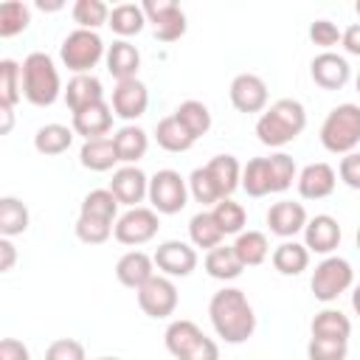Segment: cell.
<instances>
[{"label":"cell","instance_id":"6da1fadb","mask_svg":"<svg viewBox=\"0 0 360 360\" xmlns=\"http://www.w3.org/2000/svg\"><path fill=\"white\" fill-rule=\"evenodd\" d=\"M208 315L214 323V332L225 343H245L256 332V312L248 301V295L239 287H222L211 295Z\"/></svg>","mask_w":360,"mask_h":360},{"label":"cell","instance_id":"7a4b0ae2","mask_svg":"<svg viewBox=\"0 0 360 360\" xmlns=\"http://www.w3.org/2000/svg\"><path fill=\"white\" fill-rule=\"evenodd\" d=\"M307 127V110L298 98H278L276 104H270L259 121H256V135L264 146H287L290 141H295Z\"/></svg>","mask_w":360,"mask_h":360},{"label":"cell","instance_id":"3957f363","mask_svg":"<svg viewBox=\"0 0 360 360\" xmlns=\"http://www.w3.org/2000/svg\"><path fill=\"white\" fill-rule=\"evenodd\" d=\"M62 93L59 70L53 59L42 51H34L22 59V96L34 107H51Z\"/></svg>","mask_w":360,"mask_h":360},{"label":"cell","instance_id":"277c9868","mask_svg":"<svg viewBox=\"0 0 360 360\" xmlns=\"http://www.w3.org/2000/svg\"><path fill=\"white\" fill-rule=\"evenodd\" d=\"M321 143L332 155H349L360 143V107L346 101L329 110L321 124Z\"/></svg>","mask_w":360,"mask_h":360},{"label":"cell","instance_id":"5b68a950","mask_svg":"<svg viewBox=\"0 0 360 360\" xmlns=\"http://www.w3.org/2000/svg\"><path fill=\"white\" fill-rule=\"evenodd\" d=\"M59 56L65 62L68 70L79 73H90V68L98 65L101 56H107V48L98 37V31H87V28H73L59 48Z\"/></svg>","mask_w":360,"mask_h":360},{"label":"cell","instance_id":"8992f818","mask_svg":"<svg viewBox=\"0 0 360 360\" xmlns=\"http://www.w3.org/2000/svg\"><path fill=\"white\" fill-rule=\"evenodd\" d=\"M354 284V270L343 256H326L315 270H312V295L323 304L335 301L340 292H346Z\"/></svg>","mask_w":360,"mask_h":360},{"label":"cell","instance_id":"52a82bcc","mask_svg":"<svg viewBox=\"0 0 360 360\" xmlns=\"http://www.w3.org/2000/svg\"><path fill=\"white\" fill-rule=\"evenodd\" d=\"M149 202L158 214H180L188 202V180L174 169H160L149 177Z\"/></svg>","mask_w":360,"mask_h":360},{"label":"cell","instance_id":"ba28073f","mask_svg":"<svg viewBox=\"0 0 360 360\" xmlns=\"http://www.w3.org/2000/svg\"><path fill=\"white\" fill-rule=\"evenodd\" d=\"M158 228H160L158 211L138 205V208H127V211L115 219L112 236H115L121 245H143V242L155 239Z\"/></svg>","mask_w":360,"mask_h":360},{"label":"cell","instance_id":"9c48e42d","mask_svg":"<svg viewBox=\"0 0 360 360\" xmlns=\"http://www.w3.org/2000/svg\"><path fill=\"white\" fill-rule=\"evenodd\" d=\"M143 14L155 25V37L160 42H174L186 34V11L174 0H143Z\"/></svg>","mask_w":360,"mask_h":360},{"label":"cell","instance_id":"30bf717a","mask_svg":"<svg viewBox=\"0 0 360 360\" xmlns=\"http://www.w3.org/2000/svg\"><path fill=\"white\" fill-rule=\"evenodd\" d=\"M138 307L149 318H169L177 309V287L169 276H152L141 290H135Z\"/></svg>","mask_w":360,"mask_h":360},{"label":"cell","instance_id":"8fae6325","mask_svg":"<svg viewBox=\"0 0 360 360\" xmlns=\"http://www.w3.org/2000/svg\"><path fill=\"white\" fill-rule=\"evenodd\" d=\"M110 107L124 121L141 118L146 112V107H149V90H146V84L141 79H124V82H118L115 90H112Z\"/></svg>","mask_w":360,"mask_h":360},{"label":"cell","instance_id":"7c38bea8","mask_svg":"<svg viewBox=\"0 0 360 360\" xmlns=\"http://www.w3.org/2000/svg\"><path fill=\"white\" fill-rule=\"evenodd\" d=\"M152 259H155L158 270H163L166 276H180V278L191 276V270L197 267V250L188 242H180V239L160 242Z\"/></svg>","mask_w":360,"mask_h":360},{"label":"cell","instance_id":"4fadbf2b","mask_svg":"<svg viewBox=\"0 0 360 360\" xmlns=\"http://www.w3.org/2000/svg\"><path fill=\"white\" fill-rule=\"evenodd\" d=\"M231 104L239 112H262L267 107V84L256 73H239L231 82Z\"/></svg>","mask_w":360,"mask_h":360},{"label":"cell","instance_id":"5bb4252c","mask_svg":"<svg viewBox=\"0 0 360 360\" xmlns=\"http://www.w3.org/2000/svg\"><path fill=\"white\" fill-rule=\"evenodd\" d=\"M309 73H312V82L323 90H340L349 76H352V68L346 62V56L335 53V51H321L312 62H309Z\"/></svg>","mask_w":360,"mask_h":360},{"label":"cell","instance_id":"9a60e30c","mask_svg":"<svg viewBox=\"0 0 360 360\" xmlns=\"http://www.w3.org/2000/svg\"><path fill=\"white\" fill-rule=\"evenodd\" d=\"M110 191L115 194V200H118L121 205L138 208V202H141L143 197H149V177H146L138 166H121V169L112 172Z\"/></svg>","mask_w":360,"mask_h":360},{"label":"cell","instance_id":"2e32d148","mask_svg":"<svg viewBox=\"0 0 360 360\" xmlns=\"http://www.w3.org/2000/svg\"><path fill=\"white\" fill-rule=\"evenodd\" d=\"M307 208L301 202H292V200H278L270 205L267 211V225H270V233L281 236V239H292L295 233H301L307 228Z\"/></svg>","mask_w":360,"mask_h":360},{"label":"cell","instance_id":"e0dca14e","mask_svg":"<svg viewBox=\"0 0 360 360\" xmlns=\"http://www.w3.org/2000/svg\"><path fill=\"white\" fill-rule=\"evenodd\" d=\"M304 245H307L309 253H323V256H329V253L340 245V225H338V219L329 217V214H315L312 219H307Z\"/></svg>","mask_w":360,"mask_h":360},{"label":"cell","instance_id":"ac0fdd59","mask_svg":"<svg viewBox=\"0 0 360 360\" xmlns=\"http://www.w3.org/2000/svg\"><path fill=\"white\" fill-rule=\"evenodd\" d=\"M298 194L304 200H323L335 191V183H338V174L329 163L318 160V163H309L298 172Z\"/></svg>","mask_w":360,"mask_h":360},{"label":"cell","instance_id":"d6986e66","mask_svg":"<svg viewBox=\"0 0 360 360\" xmlns=\"http://www.w3.org/2000/svg\"><path fill=\"white\" fill-rule=\"evenodd\" d=\"M112 107L107 101H98V104H90L79 112H73V132L82 135L84 141H96V138H104L110 129H112Z\"/></svg>","mask_w":360,"mask_h":360},{"label":"cell","instance_id":"ffe728a7","mask_svg":"<svg viewBox=\"0 0 360 360\" xmlns=\"http://www.w3.org/2000/svg\"><path fill=\"white\" fill-rule=\"evenodd\" d=\"M152 276H155V259L143 250H127L115 262V278L129 290H141Z\"/></svg>","mask_w":360,"mask_h":360},{"label":"cell","instance_id":"44dd1931","mask_svg":"<svg viewBox=\"0 0 360 360\" xmlns=\"http://www.w3.org/2000/svg\"><path fill=\"white\" fill-rule=\"evenodd\" d=\"M104 101V87H101V79L93 76V73H79L68 82L65 87V104L70 107V112H79L90 104H98Z\"/></svg>","mask_w":360,"mask_h":360},{"label":"cell","instance_id":"7402d4cb","mask_svg":"<svg viewBox=\"0 0 360 360\" xmlns=\"http://www.w3.org/2000/svg\"><path fill=\"white\" fill-rule=\"evenodd\" d=\"M107 70L110 76H115L118 82L124 79H138V68H141V53L129 39H115L107 48Z\"/></svg>","mask_w":360,"mask_h":360},{"label":"cell","instance_id":"603a6c76","mask_svg":"<svg viewBox=\"0 0 360 360\" xmlns=\"http://www.w3.org/2000/svg\"><path fill=\"white\" fill-rule=\"evenodd\" d=\"M205 169H208V174H211V180H214V186H217L222 200L231 197L242 186V166H239V160L233 155H214L205 163Z\"/></svg>","mask_w":360,"mask_h":360},{"label":"cell","instance_id":"cb8c5ba5","mask_svg":"<svg viewBox=\"0 0 360 360\" xmlns=\"http://www.w3.org/2000/svg\"><path fill=\"white\" fill-rule=\"evenodd\" d=\"M112 143H115V152H118V160L127 163V166H135L146 149H149V135L146 129H141L138 124H127L121 127L115 135H112Z\"/></svg>","mask_w":360,"mask_h":360},{"label":"cell","instance_id":"d4e9b609","mask_svg":"<svg viewBox=\"0 0 360 360\" xmlns=\"http://www.w3.org/2000/svg\"><path fill=\"white\" fill-rule=\"evenodd\" d=\"M242 270H245V264L239 262L233 245H217L205 256V273L217 281H233L242 276Z\"/></svg>","mask_w":360,"mask_h":360},{"label":"cell","instance_id":"484cf974","mask_svg":"<svg viewBox=\"0 0 360 360\" xmlns=\"http://www.w3.org/2000/svg\"><path fill=\"white\" fill-rule=\"evenodd\" d=\"M155 141H158V146L166 149V152H188L197 138H194V135L177 121V115L172 112V115H166V118L158 121V127H155Z\"/></svg>","mask_w":360,"mask_h":360},{"label":"cell","instance_id":"4316f807","mask_svg":"<svg viewBox=\"0 0 360 360\" xmlns=\"http://www.w3.org/2000/svg\"><path fill=\"white\" fill-rule=\"evenodd\" d=\"M273 267L281 273V276H298V273H304L307 270V264H309V250H307V245H301V242H295V239H284L276 250H273Z\"/></svg>","mask_w":360,"mask_h":360},{"label":"cell","instance_id":"83f0119b","mask_svg":"<svg viewBox=\"0 0 360 360\" xmlns=\"http://www.w3.org/2000/svg\"><path fill=\"white\" fill-rule=\"evenodd\" d=\"M200 338H202V329H200L194 321H188V318H177V321H172V323L166 326V335H163L166 349H169V354H172L174 360H180V357H183Z\"/></svg>","mask_w":360,"mask_h":360},{"label":"cell","instance_id":"f1b7e54d","mask_svg":"<svg viewBox=\"0 0 360 360\" xmlns=\"http://www.w3.org/2000/svg\"><path fill=\"white\" fill-rule=\"evenodd\" d=\"M79 160H82V166L90 169V172H107V169H112L115 163H121L112 138L84 141V146H82V152H79Z\"/></svg>","mask_w":360,"mask_h":360},{"label":"cell","instance_id":"f546056e","mask_svg":"<svg viewBox=\"0 0 360 360\" xmlns=\"http://www.w3.org/2000/svg\"><path fill=\"white\" fill-rule=\"evenodd\" d=\"M143 22H146V14H143V6H135V3H118L110 8V20L107 25L124 39V37H135L143 31Z\"/></svg>","mask_w":360,"mask_h":360},{"label":"cell","instance_id":"4dcf8cb0","mask_svg":"<svg viewBox=\"0 0 360 360\" xmlns=\"http://www.w3.org/2000/svg\"><path fill=\"white\" fill-rule=\"evenodd\" d=\"M73 143V127L65 124H45L34 135V149L39 155H62Z\"/></svg>","mask_w":360,"mask_h":360},{"label":"cell","instance_id":"1f68e13d","mask_svg":"<svg viewBox=\"0 0 360 360\" xmlns=\"http://www.w3.org/2000/svg\"><path fill=\"white\" fill-rule=\"evenodd\" d=\"M28 222H31V214H28V208H25L22 200H17V197H0V233L6 239L25 233L28 231Z\"/></svg>","mask_w":360,"mask_h":360},{"label":"cell","instance_id":"d6a6232c","mask_svg":"<svg viewBox=\"0 0 360 360\" xmlns=\"http://www.w3.org/2000/svg\"><path fill=\"white\" fill-rule=\"evenodd\" d=\"M312 338H335V340H349L352 335V321L340 309H321L315 312L312 323Z\"/></svg>","mask_w":360,"mask_h":360},{"label":"cell","instance_id":"836d02e7","mask_svg":"<svg viewBox=\"0 0 360 360\" xmlns=\"http://www.w3.org/2000/svg\"><path fill=\"white\" fill-rule=\"evenodd\" d=\"M188 236H191V245L194 248H202V250H214L225 239V233L219 231V225H217V219H214L211 211H200V214L191 217Z\"/></svg>","mask_w":360,"mask_h":360},{"label":"cell","instance_id":"e575fe53","mask_svg":"<svg viewBox=\"0 0 360 360\" xmlns=\"http://www.w3.org/2000/svg\"><path fill=\"white\" fill-rule=\"evenodd\" d=\"M233 250H236V256H239V262L245 267H256V264H262L267 259L270 242H267V236L262 231H242L236 236V242H233Z\"/></svg>","mask_w":360,"mask_h":360},{"label":"cell","instance_id":"d590c367","mask_svg":"<svg viewBox=\"0 0 360 360\" xmlns=\"http://www.w3.org/2000/svg\"><path fill=\"white\" fill-rule=\"evenodd\" d=\"M242 188L250 197H264L273 194V183H270V163L267 158H253L242 166Z\"/></svg>","mask_w":360,"mask_h":360},{"label":"cell","instance_id":"8d00e7d4","mask_svg":"<svg viewBox=\"0 0 360 360\" xmlns=\"http://www.w3.org/2000/svg\"><path fill=\"white\" fill-rule=\"evenodd\" d=\"M118 200L110 188H93L90 194H84L82 200V208L79 214L84 217H98V219H107V222H115L118 219Z\"/></svg>","mask_w":360,"mask_h":360},{"label":"cell","instance_id":"74e56055","mask_svg":"<svg viewBox=\"0 0 360 360\" xmlns=\"http://www.w3.org/2000/svg\"><path fill=\"white\" fill-rule=\"evenodd\" d=\"M174 115H177V121H180L194 138H200V135H205V132L211 129V110H208L202 101H197V98H188V101L177 104Z\"/></svg>","mask_w":360,"mask_h":360},{"label":"cell","instance_id":"f35d334b","mask_svg":"<svg viewBox=\"0 0 360 360\" xmlns=\"http://www.w3.org/2000/svg\"><path fill=\"white\" fill-rule=\"evenodd\" d=\"M22 98V65L14 59H0V104L14 107Z\"/></svg>","mask_w":360,"mask_h":360},{"label":"cell","instance_id":"ab89813d","mask_svg":"<svg viewBox=\"0 0 360 360\" xmlns=\"http://www.w3.org/2000/svg\"><path fill=\"white\" fill-rule=\"evenodd\" d=\"M211 214H214V219H217V225H219V231L225 233V236H231V233H242L245 231V222H248V211L239 205V202H233L231 197H225V200H219L214 208H211Z\"/></svg>","mask_w":360,"mask_h":360},{"label":"cell","instance_id":"60d3db41","mask_svg":"<svg viewBox=\"0 0 360 360\" xmlns=\"http://www.w3.org/2000/svg\"><path fill=\"white\" fill-rule=\"evenodd\" d=\"M31 22V8L20 0H8L0 6V37H14L20 31H25Z\"/></svg>","mask_w":360,"mask_h":360},{"label":"cell","instance_id":"b9f144b4","mask_svg":"<svg viewBox=\"0 0 360 360\" xmlns=\"http://www.w3.org/2000/svg\"><path fill=\"white\" fill-rule=\"evenodd\" d=\"M73 20L79 22V28L96 31L98 25H104L110 20V8L101 0H76L73 3Z\"/></svg>","mask_w":360,"mask_h":360},{"label":"cell","instance_id":"7bdbcfd3","mask_svg":"<svg viewBox=\"0 0 360 360\" xmlns=\"http://www.w3.org/2000/svg\"><path fill=\"white\" fill-rule=\"evenodd\" d=\"M270 163V183H273V194H281L292 186V180H298L295 174V160L287 152H276L267 158Z\"/></svg>","mask_w":360,"mask_h":360},{"label":"cell","instance_id":"ee69618b","mask_svg":"<svg viewBox=\"0 0 360 360\" xmlns=\"http://www.w3.org/2000/svg\"><path fill=\"white\" fill-rule=\"evenodd\" d=\"M73 231H76V236H79L84 245H101V242H107L110 233L115 231V222H107V219H98V217H84V214H79Z\"/></svg>","mask_w":360,"mask_h":360},{"label":"cell","instance_id":"f6af8a7d","mask_svg":"<svg viewBox=\"0 0 360 360\" xmlns=\"http://www.w3.org/2000/svg\"><path fill=\"white\" fill-rule=\"evenodd\" d=\"M188 194H191L197 202H202V205H208V202H214V205H217V202L222 200L205 166H197V169L188 174Z\"/></svg>","mask_w":360,"mask_h":360},{"label":"cell","instance_id":"bcb514c9","mask_svg":"<svg viewBox=\"0 0 360 360\" xmlns=\"http://www.w3.org/2000/svg\"><path fill=\"white\" fill-rule=\"evenodd\" d=\"M346 354H349V340L309 338V346H307L309 360H346Z\"/></svg>","mask_w":360,"mask_h":360},{"label":"cell","instance_id":"7dc6e473","mask_svg":"<svg viewBox=\"0 0 360 360\" xmlns=\"http://www.w3.org/2000/svg\"><path fill=\"white\" fill-rule=\"evenodd\" d=\"M45 360H87L84 346L73 338H59L45 349Z\"/></svg>","mask_w":360,"mask_h":360},{"label":"cell","instance_id":"c3c4849f","mask_svg":"<svg viewBox=\"0 0 360 360\" xmlns=\"http://www.w3.org/2000/svg\"><path fill=\"white\" fill-rule=\"evenodd\" d=\"M340 37H343V31H340L332 20H315V22L309 25V39H312L315 45L326 48V51H329L332 45H338Z\"/></svg>","mask_w":360,"mask_h":360},{"label":"cell","instance_id":"681fc988","mask_svg":"<svg viewBox=\"0 0 360 360\" xmlns=\"http://www.w3.org/2000/svg\"><path fill=\"white\" fill-rule=\"evenodd\" d=\"M338 174L349 188H360V152H349L338 163Z\"/></svg>","mask_w":360,"mask_h":360},{"label":"cell","instance_id":"f907efd6","mask_svg":"<svg viewBox=\"0 0 360 360\" xmlns=\"http://www.w3.org/2000/svg\"><path fill=\"white\" fill-rule=\"evenodd\" d=\"M180 360H219V346H217V340L202 335Z\"/></svg>","mask_w":360,"mask_h":360},{"label":"cell","instance_id":"816d5d0a","mask_svg":"<svg viewBox=\"0 0 360 360\" xmlns=\"http://www.w3.org/2000/svg\"><path fill=\"white\" fill-rule=\"evenodd\" d=\"M0 360H31V352L22 340L17 338H3L0 340Z\"/></svg>","mask_w":360,"mask_h":360},{"label":"cell","instance_id":"f5cc1de1","mask_svg":"<svg viewBox=\"0 0 360 360\" xmlns=\"http://www.w3.org/2000/svg\"><path fill=\"white\" fill-rule=\"evenodd\" d=\"M340 45L346 48V53H352V56H360V22H352V25L343 31V37H340Z\"/></svg>","mask_w":360,"mask_h":360},{"label":"cell","instance_id":"db71d44e","mask_svg":"<svg viewBox=\"0 0 360 360\" xmlns=\"http://www.w3.org/2000/svg\"><path fill=\"white\" fill-rule=\"evenodd\" d=\"M0 256H3V259H0V270H3V273H8V270L14 267V259H17V250H14V245H11V239H6V236L0 239Z\"/></svg>","mask_w":360,"mask_h":360},{"label":"cell","instance_id":"11a10c76","mask_svg":"<svg viewBox=\"0 0 360 360\" xmlns=\"http://www.w3.org/2000/svg\"><path fill=\"white\" fill-rule=\"evenodd\" d=\"M0 115H3V127H0V132L8 135V132H11V124H14V107H3V104H0Z\"/></svg>","mask_w":360,"mask_h":360},{"label":"cell","instance_id":"9f6ffc18","mask_svg":"<svg viewBox=\"0 0 360 360\" xmlns=\"http://www.w3.org/2000/svg\"><path fill=\"white\" fill-rule=\"evenodd\" d=\"M37 8H42V11H56V8H62V0H51V3L39 0V3H37Z\"/></svg>","mask_w":360,"mask_h":360},{"label":"cell","instance_id":"6f0895ef","mask_svg":"<svg viewBox=\"0 0 360 360\" xmlns=\"http://www.w3.org/2000/svg\"><path fill=\"white\" fill-rule=\"evenodd\" d=\"M352 307H354V312H357V318H360V284H357L354 292H352Z\"/></svg>","mask_w":360,"mask_h":360},{"label":"cell","instance_id":"680465c9","mask_svg":"<svg viewBox=\"0 0 360 360\" xmlns=\"http://www.w3.org/2000/svg\"><path fill=\"white\" fill-rule=\"evenodd\" d=\"M96 360H121V357H96Z\"/></svg>","mask_w":360,"mask_h":360},{"label":"cell","instance_id":"91938a15","mask_svg":"<svg viewBox=\"0 0 360 360\" xmlns=\"http://www.w3.org/2000/svg\"><path fill=\"white\" fill-rule=\"evenodd\" d=\"M354 11H357V14H360V0H357V3H354Z\"/></svg>","mask_w":360,"mask_h":360},{"label":"cell","instance_id":"94428289","mask_svg":"<svg viewBox=\"0 0 360 360\" xmlns=\"http://www.w3.org/2000/svg\"><path fill=\"white\" fill-rule=\"evenodd\" d=\"M354 84H357V93H360V73H357V82Z\"/></svg>","mask_w":360,"mask_h":360},{"label":"cell","instance_id":"6125c7cd","mask_svg":"<svg viewBox=\"0 0 360 360\" xmlns=\"http://www.w3.org/2000/svg\"><path fill=\"white\" fill-rule=\"evenodd\" d=\"M357 248H360V228H357Z\"/></svg>","mask_w":360,"mask_h":360}]
</instances>
